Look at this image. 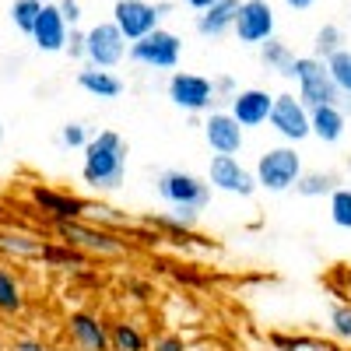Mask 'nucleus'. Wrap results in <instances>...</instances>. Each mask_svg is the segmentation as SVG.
I'll return each mask as SVG.
<instances>
[{"label": "nucleus", "mask_w": 351, "mask_h": 351, "mask_svg": "<svg viewBox=\"0 0 351 351\" xmlns=\"http://www.w3.org/2000/svg\"><path fill=\"white\" fill-rule=\"evenodd\" d=\"M43 4H53V0H43Z\"/></svg>", "instance_id": "nucleus-45"}, {"label": "nucleus", "mask_w": 351, "mask_h": 351, "mask_svg": "<svg viewBox=\"0 0 351 351\" xmlns=\"http://www.w3.org/2000/svg\"><path fill=\"white\" fill-rule=\"evenodd\" d=\"M109 348L112 351H148V337L134 319H116L109 324Z\"/></svg>", "instance_id": "nucleus-25"}, {"label": "nucleus", "mask_w": 351, "mask_h": 351, "mask_svg": "<svg viewBox=\"0 0 351 351\" xmlns=\"http://www.w3.org/2000/svg\"><path fill=\"white\" fill-rule=\"evenodd\" d=\"M327 71H330V77L337 84V92L341 95H351V49L334 53L330 60H327Z\"/></svg>", "instance_id": "nucleus-32"}, {"label": "nucleus", "mask_w": 351, "mask_h": 351, "mask_svg": "<svg viewBox=\"0 0 351 351\" xmlns=\"http://www.w3.org/2000/svg\"><path fill=\"white\" fill-rule=\"evenodd\" d=\"M127 141L116 130H99L84 144V162H81V183L99 193H116L127 183Z\"/></svg>", "instance_id": "nucleus-1"}, {"label": "nucleus", "mask_w": 351, "mask_h": 351, "mask_svg": "<svg viewBox=\"0 0 351 351\" xmlns=\"http://www.w3.org/2000/svg\"><path fill=\"white\" fill-rule=\"evenodd\" d=\"M43 253V239L32 232H18V228H0V256L11 260H28Z\"/></svg>", "instance_id": "nucleus-21"}, {"label": "nucleus", "mask_w": 351, "mask_h": 351, "mask_svg": "<svg viewBox=\"0 0 351 351\" xmlns=\"http://www.w3.org/2000/svg\"><path fill=\"white\" fill-rule=\"evenodd\" d=\"M330 221L344 232H351V186H337L330 197Z\"/></svg>", "instance_id": "nucleus-31"}, {"label": "nucleus", "mask_w": 351, "mask_h": 351, "mask_svg": "<svg viewBox=\"0 0 351 351\" xmlns=\"http://www.w3.org/2000/svg\"><path fill=\"white\" fill-rule=\"evenodd\" d=\"M274 28L278 21H274V8L267 0H243L232 32H236L243 46H263L267 39H274Z\"/></svg>", "instance_id": "nucleus-10"}, {"label": "nucleus", "mask_w": 351, "mask_h": 351, "mask_svg": "<svg viewBox=\"0 0 351 351\" xmlns=\"http://www.w3.org/2000/svg\"><path fill=\"white\" fill-rule=\"evenodd\" d=\"M169 102L176 109H183L190 116H200V112H211L218 95H215V81L204 77V74H190V71H176L169 77Z\"/></svg>", "instance_id": "nucleus-8"}, {"label": "nucleus", "mask_w": 351, "mask_h": 351, "mask_svg": "<svg viewBox=\"0 0 351 351\" xmlns=\"http://www.w3.org/2000/svg\"><path fill=\"white\" fill-rule=\"evenodd\" d=\"M39 260H46L49 267H60V271H81L84 263H88V256H84L81 250L67 246L64 239H56V243H43Z\"/></svg>", "instance_id": "nucleus-26"}, {"label": "nucleus", "mask_w": 351, "mask_h": 351, "mask_svg": "<svg viewBox=\"0 0 351 351\" xmlns=\"http://www.w3.org/2000/svg\"><path fill=\"white\" fill-rule=\"evenodd\" d=\"M271 109H274V95L267 88H243L228 99V112L243 130H256L271 120Z\"/></svg>", "instance_id": "nucleus-13"}, {"label": "nucleus", "mask_w": 351, "mask_h": 351, "mask_svg": "<svg viewBox=\"0 0 351 351\" xmlns=\"http://www.w3.org/2000/svg\"><path fill=\"white\" fill-rule=\"evenodd\" d=\"M39 14H43V0H14L11 4V25L25 36H32Z\"/></svg>", "instance_id": "nucleus-29"}, {"label": "nucleus", "mask_w": 351, "mask_h": 351, "mask_svg": "<svg viewBox=\"0 0 351 351\" xmlns=\"http://www.w3.org/2000/svg\"><path fill=\"white\" fill-rule=\"evenodd\" d=\"M53 228H56V236H60L67 246L81 250L84 256H127V250H130L127 239H120L116 232L99 228V225L84 221V218H77V221H53Z\"/></svg>", "instance_id": "nucleus-4"}, {"label": "nucleus", "mask_w": 351, "mask_h": 351, "mask_svg": "<svg viewBox=\"0 0 351 351\" xmlns=\"http://www.w3.org/2000/svg\"><path fill=\"white\" fill-rule=\"evenodd\" d=\"M295 60L299 56L291 53V46L281 43V39H267L260 46V64L267 71H274V74H281V77H295Z\"/></svg>", "instance_id": "nucleus-22"}, {"label": "nucleus", "mask_w": 351, "mask_h": 351, "mask_svg": "<svg viewBox=\"0 0 351 351\" xmlns=\"http://www.w3.org/2000/svg\"><path fill=\"white\" fill-rule=\"evenodd\" d=\"M295 84H299V99L306 109H316V106H341V92L327 71L324 60L316 56H299L295 60Z\"/></svg>", "instance_id": "nucleus-7"}, {"label": "nucleus", "mask_w": 351, "mask_h": 351, "mask_svg": "<svg viewBox=\"0 0 351 351\" xmlns=\"http://www.w3.org/2000/svg\"><path fill=\"white\" fill-rule=\"evenodd\" d=\"M309 127H313L316 141L337 144L348 130V116L341 112V106H316V109H309Z\"/></svg>", "instance_id": "nucleus-20"}, {"label": "nucleus", "mask_w": 351, "mask_h": 351, "mask_svg": "<svg viewBox=\"0 0 351 351\" xmlns=\"http://www.w3.org/2000/svg\"><path fill=\"white\" fill-rule=\"evenodd\" d=\"M236 92H239L236 77H228V74H218V77H215V95H218V99H232Z\"/></svg>", "instance_id": "nucleus-39"}, {"label": "nucleus", "mask_w": 351, "mask_h": 351, "mask_svg": "<svg viewBox=\"0 0 351 351\" xmlns=\"http://www.w3.org/2000/svg\"><path fill=\"white\" fill-rule=\"evenodd\" d=\"M127 39L123 32L116 28L112 21H99L84 32V60L92 67H102V71H112L116 64H123L127 56Z\"/></svg>", "instance_id": "nucleus-9"}, {"label": "nucleus", "mask_w": 351, "mask_h": 351, "mask_svg": "<svg viewBox=\"0 0 351 351\" xmlns=\"http://www.w3.org/2000/svg\"><path fill=\"white\" fill-rule=\"evenodd\" d=\"M8 351H46V344L36 341V337H14Z\"/></svg>", "instance_id": "nucleus-40"}, {"label": "nucleus", "mask_w": 351, "mask_h": 351, "mask_svg": "<svg viewBox=\"0 0 351 351\" xmlns=\"http://www.w3.org/2000/svg\"><path fill=\"white\" fill-rule=\"evenodd\" d=\"M56 8H60V14H64V21L71 28H77V21H81V0H56Z\"/></svg>", "instance_id": "nucleus-37"}, {"label": "nucleus", "mask_w": 351, "mask_h": 351, "mask_svg": "<svg viewBox=\"0 0 351 351\" xmlns=\"http://www.w3.org/2000/svg\"><path fill=\"white\" fill-rule=\"evenodd\" d=\"M71 60H84V32L81 28H71V36H67V49H64Z\"/></svg>", "instance_id": "nucleus-36"}, {"label": "nucleus", "mask_w": 351, "mask_h": 351, "mask_svg": "<svg viewBox=\"0 0 351 351\" xmlns=\"http://www.w3.org/2000/svg\"><path fill=\"white\" fill-rule=\"evenodd\" d=\"M0 141H4V123H0Z\"/></svg>", "instance_id": "nucleus-44"}, {"label": "nucleus", "mask_w": 351, "mask_h": 351, "mask_svg": "<svg viewBox=\"0 0 351 351\" xmlns=\"http://www.w3.org/2000/svg\"><path fill=\"white\" fill-rule=\"evenodd\" d=\"M183 4H186V8H193L197 14H204V11H208V8H215L218 0H183Z\"/></svg>", "instance_id": "nucleus-41"}, {"label": "nucleus", "mask_w": 351, "mask_h": 351, "mask_svg": "<svg viewBox=\"0 0 351 351\" xmlns=\"http://www.w3.org/2000/svg\"><path fill=\"white\" fill-rule=\"evenodd\" d=\"M67 337L77 351H112L109 348V324L99 313L77 309L67 316Z\"/></svg>", "instance_id": "nucleus-15"}, {"label": "nucleus", "mask_w": 351, "mask_h": 351, "mask_svg": "<svg viewBox=\"0 0 351 351\" xmlns=\"http://www.w3.org/2000/svg\"><path fill=\"white\" fill-rule=\"evenodd\" d=\"M327 327L337 341H351V302H334L327 309Z\"/></svg>", "instance_id": "nucleus-33"}, {"label": "nucleus", "mask_w": 351, "mask_h": 351, "mask_svg": "<svg viewBox=\"0 0 351 351\" xmlns=\"http://www.w3.org/2000/svg\"><path fill=\"white\" fill-rule=\"evenodd\" d=\"M141 221L152 225V228H162V232H172V236H190V228H186L180 218H176L172 211H169V215H144Z\"/></svg>", "instance_id": "nucleus-35"}, {"label": "nucleus", "mask_w": 351, "mask_h": 351, "mask_svg": "<svg viewBox=\"0 0 351 351\" xmlns=\"http://www.w3.org/2000/svg\"><path fill=\"white\" fill-rule=\"evenodd\" d=\"M25 309V288L21 281L0 263V313L4 316H18Z\"/></svg>", "instance_id": "nucleus-27"}, {"label": "nucleus", "mask_w": 351, "mask_h": 351, "mask_svg": "<svg viewBox=\"0 0 351 351\" xmlns=\"http://www.w3.org/2000/svg\"><path fill=\"white\" fill-rule=\"evenodd\" d=\"M127 56L137 67H148V71H176L180 67V56H183V39L169 32V28H155L144 39L130 43Z\"/></svg>", "instance_id": "nucleus-6"}, {"label": "nucleus", "mask_w": 351, "mask_h": 351, "mask_svg": "<svg viewBox=\"0 0 351 351\" xmlns=\"http://www.w3.org/2000/svg\"><path fill=\"white\" fill-rule=\"evenodd\" d=\"M204 141L215 155H239L246 144V130L232 120L228 109H211L204 120Z\"/></svg>", "instance_id": "nucleus-14"}, {"label": "nucleus", "mask_w": 351, "mask_h": 351, "mask_svg": "<svg viewBox=\"0 0 351 351\" xmlns=\"http://www.w3.org/2000/svg\"><path fill=\"white\" fill-rule=\"evenodd\" d=\"M274 341V348H281V351H341L334 341H324V337H285V334H274L271 337Z\"/></svg>", "instance_id": "nucleus-30"}, {"label": "nucleus", "mask_w": 351, "mask_h": 351, "mask_svg": "<svg viewBox=\"0 0 351 351\" xmlns=\"http://www.w3.org/2000/svg\"><path fill=\"white\" fill-rule=\"evenodd\" d=\"M302 155L295 152V144H278V148H267L256 158V186L267 193H288L295 190V183L302 180Z\"/></svg>", "instance_id": "nucleus-2"}, {"label": "nucleus", "mask_w": 351, "mask_h": 351, "mask_svg": "<svg viewBox=\"0 0 351 351\" xmlns=\"http://www.w3.org/2000/svg\"><path fill=\"white\" fill-rule=\"evenodd\" d=\"M84 221H92V225H99V228H109V232H127V228H134V218H130L127 211H116L112 204H102V200H88Z\"/></svg>", "instance_id": "nucleus-23"}, {"label": "nucleus", "mask_w": 351, "mask_h": 351, "mask_svg": "<svg viewBox=\"0 0 351 351\" xmlns=\"http://www.w3.org/2000/svg\"><path fill=\"white\" fill-rule=\"evenodd\" d=\"M172 0H158V4H148V0H116L112 4V25L123 32L127 43H137L148 32L162 25V18L172 14Z\"/></svg>", "instance_id": "nucleus-5"}, {"label": "nucleus", "mask_w": 351, "mask_h": 351, "mask_svg": "<svg viewBox=\"0 0 351 351\" xmlns=\"http://www.w3.org/2000/svg\"><path fill=\"white\" fill-rule=\"evenodd\" d=\"M92 141V134H88V127L84 123H64L60 127V144L67 152H74V148H81L84 152V144Z\"/></svg>", "instance_id": "nucleus-34"}, {"label": "nucleus", "mask_w": 351, "mask_h": 351, "mask_svg": "<svg viewBox=\"0 0 351 351\" xmlns=\"http://www.w3.org/2000/svg\"><path fill=\"white\" fill-rule=\"evenodd\" d=\"M208 183H211V190H221V193H232V197H253L260 190L256 176L236 155H211Z\"/></svg>", "instance_id": "nucleus-11"}, {"label": "nucleus", "mask_w": 351, "mask_h": 351, "mask_svg": "<svg viewBox=\"0 0 351 351\" xmlns=\"http://www.w3.org/2000/svg\"><path fill=\"white\" fill-rule=\"evenodd\" d=\"M337 186H341V176L337 172L316 169V172H302V180L295 183V193L306 197V200H316V197H330Z\"/></svg>", "instance_id": "nucleus-24"}, {"label": "nucleus", "mask_w": 351, "mask_h": 351, "mask_svg": "<svg viewBox=\"0 0 351 351\" xmlns=\"http://www.w3.org/2000/svg\"><path fill=\"white\" fill-rule=\"evenodd\" d=\"M341 112H344V116L351 112V95H341Z\"/></svg>", "instance_id": "nucleus-43"}, {"label": "nucleus", "mask_w": 351, "mask_h": 351, "mask_svg": "<svg viewBox=\"0 0 351 351\" xmlns=\"http://www.w3.org/2000/svg\"><path fill=\"white\" fill-rule=\"evenodd\" d=\"M239 4L243 0H218L215 8H208L204 14H197V32L204 39H221L232 25H236V14H239Z\"/></svg>", "instance_id": "nucleus-19"}, {"label": "nucleus", "mask_w": 351, "mask_h": 351, "mask_svg": "<svg viewBox=\"0 0 351 351\" xmlns=\"http://www.w3.org/2000/svg\"><path fill=\"white\" fill-rule=\"evenodd\" d=\"M77 88L81 92H88L92 99H102V102H109V99H120L123 95V77H116L112 71H102V67H81L77 71Z\"/></svg>", "instance_id": "nucleus-18"}, {"label": "nucleus", "mask_w": 351, "mask_h": 351, "mask_svg": "<svg viewBox=\"0 0 351 351\" xmlns=\"http://www.w3.org/2000/svg\"><path fill=\"white\" fill-rule=\"evenodd\" d=\"M341 49H344V32H341L337 25H324V28L313 36V53H309V56H316V60L327 64L330 56L341 53Z\"/></svg>", "instance_id": "nucleus-28"}, {"label": "nucleus", "mask_w": 351, "mask_h": 351, "mask_svg": "<svg viewBox=\"0 0 351 351\" xmlns=\"http://www.w3.org/2000/svg\"><path fill=\"white\" fill-rule=\"evenodd\" d=\"M28 197H32V204L49 221H77V218H84V208H88V200L64 193V190H53V186H32Z\"/></svg>", "instance_id": "nucleus-16"}, {"label": "nucleus", "mask_w": 351, "mask_h": 351, "mask_svg": "<svg viewBox=\"0 0 351 351\" xmlns=\"http://www.w3.org/2000/svg\"><path fill=\"white\" fill-rule=\"evenodd\" d=\"M155 190L169 208H193V211H208L211 208V183L200 180L193 172L183 169H162L155 176Z\"/></svg>", "instance_id": "nucleus-3"}, {"label": "nucleus", "mask_w": 351, "mask_h": 351, "mask_svg": "<svg viewBox=\"0 0 351 351\" xmlns=\"http://www.w3.org/2000/svg\"><path fill=\"white\" fill-rule=\"evenodd\" d=\"M285 4L291 8V11H306V8H313L316 0H285Z\"/></svg>", "instance_id": "nucleus-42"}, {"label": "nucleus", "mask_w": 351, "mask_h": 351, "mask_svg": "<svg viewBox=\"0 0 351 351\" xmlns=\"http://www.w3.org/2000/svg\"><path fill=\"white\" fill-rule=\"evenodd\" d=\"M67 36H71V25L64 21L60 8L43 4V14H39V21H36V28H32L28 39H32L43 53H64L67 49Z\"/></svg>", "instance_id": "nucleus-17"}, {"label": "nucleus", "mask_w": 351, "mask_h": 351, "mask_svg": "<svg viewBox=\"0 0 351 351\" xmlns=\"http://www.w3.org/2000/svg\"><path fill=\"white\" fill-rule=\"evenodd\" d=\"M271 130L285 141V144H299L306 137H313L309 127V109L302 106L299 95H274V109H271Z\"/></svg>", "instance_id": "nucleus-12"}, {"label": "nucleus", "mask_w": 351, "mask_h": 351, "mask_svg": "<svg viewBox=\"0 0 351 351\" xmlns=\"http://www.w3.org/2000/svg\"><path fill=\"white\" fill-rule=\"evenodd\" d=\"M152 351H186V344L180 334H162V337H155Z\"/></svg>", "instance_id": "nucleus-38"}]
</instances>
